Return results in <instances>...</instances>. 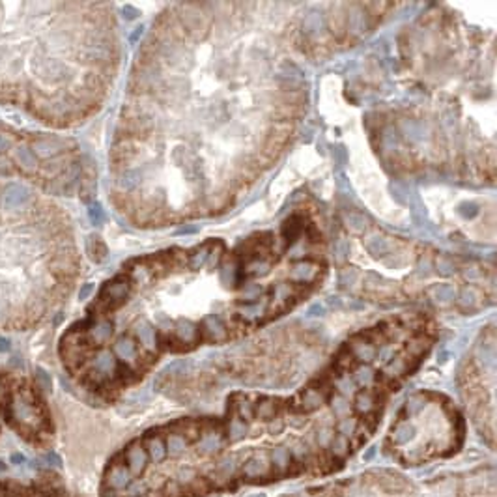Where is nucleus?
<instances>
[{"label":"nucleus","instance_id":"1","mask_svg":"<svg viewBox=\"0 0 497 497\" xmlns=\"http://www.w3.org/2000/svg\"><path fill=\"white\" fill-rule=\"evenodd\" d=\"M327 241L309 210L234 247L210 237L126 264L62 340L93 383L135 376L163 352L249 335L294 311L327 273Z\"/></svg>","mask_w":497,"mask_h":497},{"label":"nucleus","instance_id":"2","mask_svg":"<svg viewBox=\"0 0 497 497\" xmlns=\"http://www.w3.org/2000/svg\"><path fill=\"white\" fill-rule=\"evenodd\" d=\"M11 415L21 426H26L30 430L40 428L43 422L42 411L36 404L34 396L26 389L19 391L17 395H13V398H11Z\"/></svg>","mask_w":497,"mask_h":497},{"label":"nucleus","instance_id":"3","mask_svg":"<svg viewBox=\"0 0 497 497\" xmlns=\"http://www.w3.org/2000/svg\"><path fill=\"white\" fill-rule=\"evenodd\" d=\"M148 454H146V451H144V447L140 443H135V445H131L127 449V454H126V462H127V469L131 473V477H138L140 473L144 471V467H146V463H148Z\"/></svg>","mask_w":497,"mask_h":497},{"label":"nucleus","instance_id":"4","mask_svg":"<svg viewBox=\"0 0 497 497\" xmlns=\"http://www.w3.org/2000/svg\"><path fill=\"white\" fill-rule=\"evenodd\" d=\"M105 482L110 490L118 492V490H126L131 486V473L126 465H112L107 475H105Z\"/></svg>","mask_w":497,"mask_h":497},{"label":"nucleus","instance_id":"5","mask_svg":"<svg viewBox=\"0 0 497 497\" xmlns=\"http://www.w3.org/2000/svg\"><path fill=\"white\" fill-rule=\"evenodd\" d=\"M241 471H243V477L245 479H262V477H266L268 475V462H266V458L264 456H251V458H247L243 463V467H241Z\"/></svg>","mask_w":497,"mask_h":497},{"label":"nucleus","instance_id":"6","mask_svg":"<svg viewBox=\"0 0 497 497\" xmlns=\"http://www.w3.org/2000/svg\"><path fill=\"white\" fill-rule=\"evenodd\" d=\"M225 445V439L221 436L219 432H206L202 436H198V451L202 454H213V452H219L221 449Z\"/></svg>","mask_w":497,"mask_h":497},{"label":"nucleus","instance_id":"7","mask_svg":"<svg viewBox=\"0 0 497 497\" xmlns=\"http://www.w3.org/2000/svg\"><path fill=\"white\" fill-rule=\"evenodd\" d=\"M146 454L150 460H153L155 463L163 462L165 458H167V447H165V439H161L159 436H155V438H148L146 439Z\"/></svg>","mask_w":497,"mask_h":497},{"label":"nucleus","instance_id":"8","mask_svg":"<svg viewBox=\"0 0 497 497\" xmlns=\"http://www.w3.org/2000/svg\"><path fill=\"white\" fill-rule=\"evenodd\" d=\"M165 447H167V454L178 458L187 451V439L183 434H170L165 441Z\"/></svg>","mask_w":497,"mask_h":497},{"label":"nucleus","instance_id":"9","mask_svg":"<svg viewBox=\"0 0 497 497\" xmlns=\"http://www.w3.org/2000/svg\"><path fill=\"white\" fill-rule=\"evenodd\" d=\"M247 434H249V424L241 421L237 415L228 421V439L230 441H241L243 438H247Z\"/></svg>","mask_w":497,"mask_h":497},{"label":"nucleus","instance_id":"10","mask_svg":"<svg viewBox=\"0 0 497 497\" xmlns=\"http://www.w3.org/2000/svg\"><path fill=\"white\" fill-rule=\"evenodd\" d=\"M415 434H417V430L413 424L409 422H402V424H398L393 432V441H395L396 445H406V443H409L413 438H415Z\"/></svg>","mask_w":497,"mask_h":497},{"label":"nucleus","instance_id":"11","mask_svg":"<svg viewBox=\"0 0 497 497\" xmlns=\"http://www.w3.org/2000/svg\"><path fill=\"white\" fill-rule=\"evenodd\" d=\"M290 460H292V454H290V451L286 447H277L271 452V463L277 467L278 471H286L290 467Z\"/></svg>","mask_w":497,"mask_h":497},{"label":"nucleus","instance_id":"12","mask_svg":"<svg viewBox=\"0 0 497 497\" xmlns=\"http://www.w3.org/2000/svg\"><path fill=\"white\" fill-rule=\"evenodd\" d=\"M357 428H359V422H357L355 417H346L337 424L338 436H342V438H352L357 432Z\"/></svg>","mask_w":497,"mask_h":497},{"label":"nucleus","instance_id":"13","mask_svg":"<svg viewBox=\"0 0 497 497\" xmlns=\"http://www.w3.org/2000/svg\"><path fill=\"white\" fill-rule=\"evenodd\" d=\"M329 449H331V452L335 456H346L348 454V451H350V439L348 438H342V436H335L333 438V441H331V445H329Z\"/></svg>","mask_w":497,"mask_h":497},{"label":"nucleus","instance_id":"14","mask_svg":"<svg viewBox=\"0 0 497 497\" xmlns=\"http://www.w3.org/2000/svg\"><path fill=\"white\" fill-rule=\"evenodd\" d=\"M234 458H230V456H225L219 463H217V475L223 477V479H228V477H232V473H234Z\"/></svg>","mask_w":497,"mask_h":497},{"label":"nucleus","instance_id":"15","mask_svg":"<svg viewBox=\"0 0 497 497\" xmlns=\"http://www.w3.org/2000/svg\"><path fill=\"white\" fill-rule=\"evenodd\" d=\"M194 479H196V473H194V469H191V467H185V469H180V471H178V480H180L181 484H189V482H193Z\"/></svg>","mask_w":497,"mask_h":497},{"label":"nucleus","instance_id":"16","mask_svg":"<svg viewBox=\"0 0 497 497\" xmlns=\"http://www.w3.org/2000/svg\"><path fill=\"white\" fill-rule=\"evenodd\" d=\"M284 428H286V424L280 421V419H277V417L270 421V434L271 436H280V434L284 432Z\"/></svg>","mask_w":497,"mask_h":497},{"label":"nucleus","instance_id":"17","mask_svg":"<svg viewBox=\"0 0 497 497\" xmlns=\"http://www.w3.org/2000/svg\"><path fill=\"white\" fill-rule=\"evenodd\" d=\"M290 451V454L295 456V458H299V460H303L305 456H307V445L305 443H295L292 445V449H288Z\"/></svg>","mask_w":497,"mask_h":497},{"label":"nucleus","instance_id":"18","mask_svg":"<svg viewBox=\"0 0 497 497\" xmlns=\"http://www.w3.org/2000/svg\"><path fill=\"white\" fill-rule=\"evenodd\" d=\"M45 462L49 463L51 467H62V458L56 452H47L45 454Z\"/></svg>","mask_w":497,"mask_h":497},{"label":"nucleus","instance_id":"19","mask_svg":"<svg viewBox=\"0 0 497 497\" xmlns=\"http://www.w3.org/2000/svg\"><path fill=\"white\" fill-rule=\"evenodd\" d=\"M378 454V447L376 445H370L364 452H362V462H372L374 458Z\"/></svg>","mask_w":497,"mask_h":497},{"label":"nucleus","instance_id":"20","mask_svg":"<svg viewBox=\"0 0 497 497\" xmlns=\"http://www.w3.org/2000/svg\"><path fill=\"white\" fill-rule=\"evenodd\" d=\"M9 460H11V463H15V465H23V463L26 462V460H25V456L21 454V452H13V454H11V458H9Z\"/></svg>","mask_w":497,"mask_h":497},{"label":"nucleus","instance_id":"21","mask_svg":"<svg viewBox=\"0 0 497 497\" xmlns=\"http://www.w3.org/2000/svg\"><path fill=\"white\" fill-rule=\"evenodd\" d=\"M247 497H268V496H266V492H254V494H249Z\"/></svg>","mask_w":497,"mask_h":497},{"label":"nucleus","instance_id":"22","mask_svg":"<svg viewBox=\"0 0 497 497\" xmlns=\"http://www.w3.org/2000/svg\"><path fill=\"white\" fill-rule=\"evenodd\" d=\"M4 471H6V463L0 460V473H4Z\"/></svg>","mask_w":497,"mask_h":497},{"label":"nucleus","instance_id":"23","mask_svg":"<svg viewBox=\"0 0 497 497\" xmlns=\"http://www.w3.org/2000/svg\"><path fill=\"white\" fill-rule=\"evenodd\" d=\"M210 497H221V496H210Z\"/></svg>","mask_w":497,"mask_h":497}]
</instances>
